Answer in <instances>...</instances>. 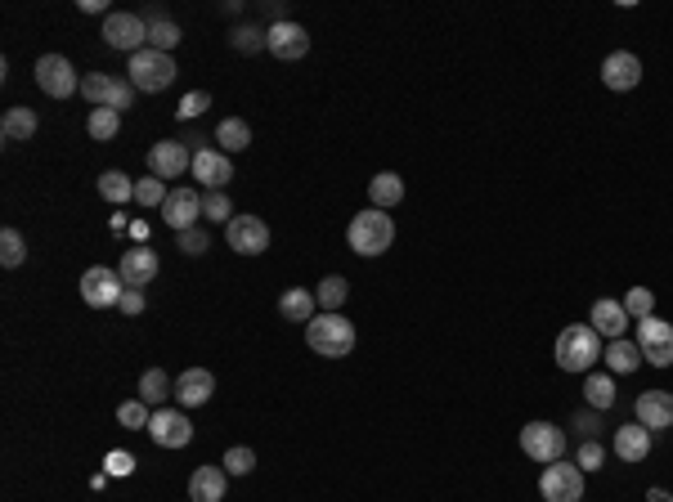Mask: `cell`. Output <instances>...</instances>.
I'll return each mask as SVG.
<instances>
[{"label": "cell", "mask_w": 673, "mask_h": 502, "mask_svg": "<svg viewBox=\"0 0 673 502\" xmlns=\"http://www.w3.org/2000/svg\"><path fill=\"white\" fill-rule=\"evenodd\" d=\"M265 50H270L274 59H306L310 32L301 23H292V18H283V23H274L270 32H265Z\"/></svg>", "instance_id": "14"}, {"label": "cell", "mask_w": 673, "mask_h": 502, "mask_svg": "<svg viewBox=\"0 0 673 502\" xmlns=\"http://www.w3.org/2000/svg\"><path fill=\"white\" fill-rule=\"evenodd\" d=\"M23 260H27L23 234H18V229H5V234H0V265H5V269H18Z\"/></svg>", "instance_id": "37"}, {"label": "cell", "mask_w": 673, "mask_h": 502, "mask_svg": "<svg viewBox=\"0 0 673 502\" xmlns=\"http://www.w3.org/2000/svg\"><path fill=\"white\" fill-rule=\"evenodd\" d=\"M131 86L135 90H144V95H158V90H167L175 77H180V68H175V59L171 54H162V50H140V54H131Z\"/></svg>", "instance_id": "4"}, {"label": "cell", "mask_w": 673, "mask_h": 502, "mask_svg": "<svg viewBox=\"0 0 673 502\" xmlns=\"http://www.w3.org/2000/svg\"><path fill=\"white\" fill-rule=\"evenodd\" d=\"M229 45H234L238 54H256V50H265V32H261V27H234Z\"/></svg>", "instance_id": "43"}, {"label": "cell", "mask_w": 673, "mask_h": 502, "mask_svg": "<svg viewBox=\"0 0 673 502\" xmlns=\"http://www.w3.org/2000/svg\"><path fill=\"white\" fill-rule=\"evenodd\" d=\"M229 471L225 467H198L189 476V502H225Z\"/></svg>", "instance_id": "23"}, {"label": "cell", "mask_w": 673, "mask_h": 502, "mask_svg": "<svg viewBox=\"0 0 673 502\" xmlns=\"http://www.w3.org/2000/svg\"><path fill=\"white\" fill-rule=\"evenodd\" d=\"M557 368L561 373H593V364L602 359V337H597L588 323H570L557 337Z\"/></svg>", "instance_id": "1"}, {"label": "cell", "mask_w": 673, "mask_h": 502, "mask_svg": "<svg viewBox=\"0 0 673 502\" xmlns=\"http://www.w3.org/2000/svg\"><path fill=\"white\" fill-rule=\"evenodd\" d=\"M306 346L319 359H346L355 350V323L341 319V314H315L306 323Z\"/></svg>", "instance_id": "3"}, {"label": "cell", "mask_w": 673, "mask_h": 502, "mask_svg": "<svg viewBox=\"0 0 673 502\" xmlns=\"http://www.w3.org/2000/svg\"><path fill=\"white\" fill-rule=\"evenodd\" d=\"M113 81L117 77H108V72H86V77H81V95H86V104L104 108L108 95H113Z\"/></svg>", "instance_id": "33"}, {"label": "cell", "mask_w": 673, "mask_h": 502, "mask_svg": "<svg viewBox=\"0 0 673 502\" xmlns=\"http://www.w3.org/2000/svg\"><path fill=\"white\" fill-rule=\"evenodd\" d=\"M140 399L149 408H167V399H175V381L162 373V368H149V373L140 377Z\"/></svg>", "instance_id": "28"}, {"label": "cell", "mask_w": 673, "mask_h": 502, "mask_svg": "<svg viewBox=\"0 0 673 502\" xmlns=\"http://www.w3.org/2000/svg\"><path fill=\"white\" fill-rule=\"evenodd\" d=\"M216 144H220V153H243V148L252 144V126H247L243 117H225V122L216 126Z\"/></svg>", "instance_id": "29"}, {"label": "cell", "mask_w": 673, "mask_h": 502, "mask_svg": "<svg viewBox=\"0 0 673 502\" xmlns=\"http://www.w3.org/2000/svg\"><path fill=\"white\" fill-rule=\"evenodd\" d=\"M184 171H193L189 144H180V139H162V144L149 148V175H158L162 184H167V180H180Z\"/></svg>", "instance_id": "13"}, {"label": "cell", "mask_w": 673, "mask_h": 502, "mask_svg": "<svg viewBox=\"0 0 673 502\" xmlns=\"http://www.w3.org/2000/svg\"><path fill=\"white\" fill-rule=\"evenodd\" d=\"M175 247L184 251V256H202V251H211V234L207 229H184V234H175Z\"/></svg>", "instance_id": "42"}, {"label": "cell", "mask_w": 673, "mask_h": 502, "mask_svg": "<svg viewBox=\"0 0 673 502\" xmlns=\"http://www.w3.org/2000/svg\"><path fill=\"white\" fill-rule=\"evenodd\" d=\"M211 395H216V377H211L207 368H184V373L175 377V404L180 408H202Z\"/></svg>", "instance_id": "20"}, {"label": "cell", "mask_w": 673, "mask_h": 502, "mask_svg": "<svg viewBox=\"0 0 673 502\" xmlns=\"http://www.w3.org/2000/svg\"><path fill=\"white\" fill-rule=\"evenodd\" d=\"M220 467H225L229 476H247V471H256V453L247 449V444H238V449L225 453V462H220Z\"/></svg>", "instance_id": "44"}, {"label": "cell", "mask_w": 673, "mask_h": 502, "mask_svg": "<svg viewBox=\"0 0 673 502\" xmlns=\"http://www.w3.org/2000/svg\"><path fill=\"white\" fill-rule=\"evenodd\" d=\"M207 108H211V95H207V90H189V95L180 99V117H184V122H193V117H202V113H207Z\"/></svg>", "instance_id": "45"}, {"label": "cell", "mask_w": 673, "mask_h": 502, "mask_svg": "<svg viewBox=\"0 0 673 502\" xmlns=\"http://www.w3.org/2000/svg\"><path fill=\"white\" fill-rule=\"evenodd\" d=\"M647 502H673V498L665 494V489H647Z\"/></svg>", "instance_id": "50"}, {"label": "cell", "mask_w": 673, "mask_h": 502, "mask_svg": "<svg viewBox=\"0 0 673 502\" xmlns=\"http://www.w3.org/2000/svg\"><path fill=\"white\" fill-rule=\"evenodd\" d=\"M162 220H167V229H175V234L193 229L202 220V193L198 189H171L167 202H162Z\"/></svg>", "instance_id": "15"}, {"label": "cell", "mask_w": 673, "mask_h": 502, "mask_svg": "<svg viewBox=\"0 0 673 502\" xmlns=\"http://www.w3.org/2000/svg\"><path fill=\"white\" fill-rule=\"evenodd\" d=\"M193 180L207 184V193L225 189V184L234 180V162H229V153H220V148H198V153H193Z\"/></svg>", "instance_id": "17"}, {"label": "cell", "mask_w": 673, "mask_h": 502, "mask_svg": "<svg viewBox=\"0 0 673 502\" xmlns=\"http://www.w3.org/2000/svg\"><path fill=\"white\" fill-rule=\"evenodd\" d=\"M117 310H122V314H144V292H140V287H126V296L117 301Z\"/></svg>", "instance_id": "47"}, {"label": "cell", "mask_w": 673, "mask_h": 502, "mask_svg": "<svg viewBox=\"0 0 673 502\" xmlns=\"http://www.w3.org/2000/svg\"><path fill=\"white\" fill-rule=\"evenodd\" d=\"M315 292H306V287H288V292L279 296V314L288 323H310L315 319Z\"/></svg>", "instance_id": "27"}, {"label": "cell", "mask_w": 673, "mask_h": 502, "mask_svg": "<svg viewBox=\"0 0 673 502\" xmlns=\"http://www.w3.org/2000/svg\"><path fill=\"white\" fill-rule=\"evenodd\" d=\"M135 104V86H131V77H117L113 81V95H108V104L104 108H113V113H126V108H131Z\"/></svg>", "instance_id": "46"}, {"label": "cell", "mask_w": 673, "mask_h": 502, "mask_svg": "<svg viewBox=\"0 0 673 502\" xmlns=\"http://www.w3.org/2000/svg\"><path fill=\"white\" fill-rule=\"evenodd\" d=\"M539 494L543 502H584V471L575 467V458L548 462L539 476Z\"/></svg>", "instance_id": "5"}, {"label": "cell", "mask_w": 673, "mask_h": 502, "mask_svg": "<svg viewBox=\"0 0 673 502\" xmlns=\"http://www.w3.org/2000/svg\"><path fill=\"white\" fill-rule=\"evenodd\" d=\"M602 364H606V373H611V377H620V373H638V364H642V350H638V341H629V337H620V341H606V350H602Z\"/></svg>", "instance_id": "24"}, {"label": "cell", "mask_w": 673, "mask_h": 502, "mask_svg": "<svg viewBox=\"0 0 673 502\" xmlns=\"http://www.w3.org/2000/svg\"><path fill=\"white\" fill-rule=\"evenodd\" d=\"M122 296H126V283H122V274H117V269L95 265V269H86V274H81V301H86L90 310H113Z\"/></svg>", "instance_id": "8"}, {"label": "cell", "mask_w": 673, "mask_h": 502, "mask_svg": "<svg viewBox=\"0 0 673 502\" xmlns=\"http://www.w3.org/2000/svg\"><path fill=\"white\" fill-rule=\"evenodd\" d=\"M225 243L238 251V256H261L270 247V225L261 216H234L225 225Z\"/></svg>", "instance_id": "12"}, {"label": "cell", "mask_w": 673, "mask_h": 502, "mask_svg": "<svg viewBox=\"0 0 673 502\" xmlns=\"http://www.w3.org/2000/svg\"><path fill=\"white\" fill-rule=\"evenodd\" d=\"M346 243L355 256H386L395 243V220L386 216V211H377V207H368V211H359L355 220H350V229H346Z\"/></svg>", "instance_id": "2"}, {"label": "cell", "mask_w": 673, "mask_h": 502, "mask_svg": "<svg viewBox=\"0 0 673 502\" xmlns=\"http://www.w3.org/2000/svg\"><path fill=\"white\" fill-rule=\"evenodd\" d=\"M104 41L113 45V50H126V54L149 50V18L126 14V9H113V14L104 18Z\"/></svg>", "instance_id": "7"}, {"label": "cell", "mask_w": 673, "mask_h": 502, "mask_svg": "<svg viewBox=\"0 0 673 502\" xmlns=\"http://www.w3.org/2000/svg\"><path fill=\"white\" fill-rule=\"evenodd\" d=\"M108 471H113V476H131L135 458H131V453H113V458H108Z\"/></svg>", "instance_id": "48"}, {"label": "cell", "mask_w": 673, "mask_h": 502, "mask_svg": "<svg viewBox=\"0 0 673 502\" xmlns=\"http://www.w3.org/2000/svg\"><path fill=\"white\" fill-rule=\"evenodd\" d=\"M99 198L113 202V207H122V202L135 198V180H131V175H122V171H104V175H99Z\"/></svg>", "instance_id": "31"}, {"label": "cell", "mask_w": 673, "mask_h": 502, "mask_svg": "<svg viewBox=\"0 0 673 502\" xmlns=\"http://www.w3.org/2000/svg\"><path fill=\"white\" fill-rule=\"evenodd\" d=\"M346 296H350V283H346L341 274H328L324 283L315 287V301H319V310H324V314H341Z\"/></svg>", "instance_id": "30"}, {"label": "cell", "mask_w": 673, "mask_h": 502, "mask_svg": "<svg viewBox=\"0 0 673 502\" xmlns=\"http://www.w3.org/2000/svg\"><path fill=\"white\" fill-rule=\"evenodd\" d=\"M638 81H642V59L633 50H615V54H606L602 59V86L606 90H638Z\"/></svg>", "instance_id": "16"}, {"label": "cell", "mask_w": 673, "mask_h": 502, "mask_svg": "<svg viewBox=\"0 0 673 502\" xmlns=\"http://www.w3.org/2000/svg\"><path fill=\"white\" fill-rule=\"evenodd\" d=\"M108 0H81V14H104Z\"/></svg>", "instance_id": "49"}, {"label": "cell", "mask_w": 673, "mask_h": 502, "mask_svg": "<svg viewBox=\"0 0 673 502\" xmlns=\"http://www.w3.org/2000/svg\"><path fill=\"white\" fill-rule=\"evenodd\" d=\"M575 467L584 471V476H588V471H602L606 467V444L602 440H584L575 449Z\"/></svg>", "instance_id": "39"}, {"label": "cell", "mask_w": 673, "mask_h": 502, "mask_svg": "<svg viewBox=\"0 0 673 502\" xmlns=\"http://www.w3.org/2000/svg\"><path fill=\"white\" fill-rule=\"evenodd\" d=\"M624 310H629V319H651V314H656V292H651V287H629Z\"/></svg>", "instance_id": "38"}, {"label": "cell", "mask_w": 673, "mask_h": 502, "mask_svg": "<svg viewBox=\"0 0 673 502\" xmlns=\"http://www.w3.org/2000/svg\"><path fill=\"white\" fill-rule=\"evenodd\" d=\"M36 113L32 108H5V117H0V135H5V144H27V139L36 135Z\"/></svg>", "instance_id": "26"}, {"label": "cell", "mask_w": 673, "mask_h": 502, "mask_svg": "<svg viewBox=\"0 0 673 502\" xmlns=\"http://www.w3.org/2000/svg\"><path fill=\"white\" fill-rule=\"evenodd\" d=\"M202 220H216V225H229V220H234V202L225 198V189L202 198Z\"/></svg>", "instance_id": "40"}, {"label": "cell", "mask_w": 673, "mask_h": 502, "mask_svg": "<svg viewBox=\"0 0 673 502\" xmlns=\"http://www.w3.org/2000/svg\"><path fill=\"white\" fill-rule=\"evenodd\" d=\"M167 193H171V189L158 180V175H149V180H135V202H140V207H158V211H162Z\"/></svg>", "instance_id": "41"}, {"label": "cell", "mask_w": 673, "mask_h": 502, "mask_svg": "<svg viewBox=\"0 0 673 502\" xmlns=\"http://www.w3.org/2000/svg\"><path fill=\"white\" fill-rule=\"evenodd\" d=\"M633 417H638L647 431H665V426H673V395L669 390H647V395H638V404H633Z\"/></svg>", "instance_id": "21"}, {"label": "cell", "mask_w": 673, "mask_h": 502, "mask_svg": "<svg viewBox=\"0 0 673 502\" xmlns=\"http://www.w3.org/2000/svg\"><path fill=\"white\" fill-rule=\"evenodd\" d=\"M611 453L620 462H633V467H638V462H647V453H651V431L642 422L620 426V431H615V440H611Z\"/></svg>", "instance_id": "22"}, {"label": "cell", "mask_w": 673, "mask_h": 502, "mask_svg": "<svg viewBox=\"0 0 673 502\" xmlns=\"http://www.w3.org/2000/svg\"><path fill=\"white\" fill-rule=\"evenodd\" d=\"M638 350L647 364L673 368V323L656 319V314H651V319H638Z\"/></svg>", "instance_id": "10"}, {"label": "cell", "mask_w": 673, "mask_h": 502, "mask_svg": "<svg viewBox=\"0 0 673 502\" xmlns=\"http://www.w3.org/2000/svg\"><path fill=\"white\" fill-rule=\"evenodd\" d=\"M158 269H162L158 251H149V247H131V251H122V265H117V274H122V283H126V287H149L153 278H158Z\"/></svg>", "instance_id": "19"}, {"label": "cell", "mask_w": 673, "mask_h": 502, "mask_svg": "<svg viewBox=\"0 0 673 502\" xmlns=\"http://www.w3.org/2000/svg\"><path fill=\"white\" fill-rule=\"evenodd\" d=\"M584 399H588L593 408H611V404H615V377H611V373H588Z\"/></svg>", "instance_id": "32"}, {"label": "cell", "mask_w": 673, "mask_h": 502, "mask_svg": "<svg viewBox=\"0 0 673 502\" xmlns=\"http://www.w3.org/2000/svg\"><path fill=\"white\" fill-rule=\"evenodd\" d=\"M86 130H90L95 139H113L117 130H122V113H113V108H90Z\"/></svg>", "instance_id": "34"}, {"label": "cell", "mask_w": 673, "mask_h": 502, "mask_svg": "<svg viewBox=\"0 0 673 502\" xmlns=\"http://www.w3.org/2000/svg\"><path fill=\"white\" fill-rule=\"evenodd\" d=\"M629 323L633 319H629V310H624V301H611V296L593 301V310H588V328H593L597 337H606V341H620Z\"/></svg>", "instance_id": "18"}, {"label": "cell", "mask_w": 673, "mask_h": 502, "mask_svg": "<svg viewBox=\"0 0 673 502\" xmlns=\"http://www.w3.org/2000/svg\"><path fill=\"white\" fill-rule=\"evenodd\" d=\"M368 198H373L377 211H391L404 202V180L395 171H377L373 180H368Z\"/></svg>", "instance_id": "25"}, {"label": "cell", "mask_w": 673, "mask_h": 502, "mask_svg": "<svg viewBox=\"0 0 673 502\" xmlns=\"http://www.w3.org/2000/svg\"><path fill=\"white\" fill-rule=\"evenodd\" d=\"M175 45H180V27L167 23V18H153V23H149V50L171 54Z\"/></svg>", "instance_id": "36"}, {"label": "cell", "mask_w": 673, "mask_h": 502, "mask_svg": "<svg viewBox=\"0 0 673 502\" xmlns=\"http://www.w3.org/2000/svg\"><path fill=\"white\" fill-rule=\"evenodd\" d=\"M149 435L158 449H184L193 440V422L184 417V408H153Z\"/></svg>", "instance_id": "11"}, {"label": "cell", "mask_w": 673, "mask_h": 502, "mask_svg": "<svg viewBox=\"0 0 673 502\" xmlns=\"http://www.w3.org/2000/svg\"><path fill=\"white\" fill-rule=\"evenodd\" d=\"M36 86L45 90L50 99H72L81 90V77H77V68H72L63 54H45V59H36Z\"/></svg>", "instance_id": "9"}, {"label": "cell", "mask_w": 673, "mask_h": 502, "mask_svg": "<svg viewBox=\"0 0 673 502\" xmlns=\"http://www.w3.org/2000/svg\"><path fill=\"white\" fill-rule=\"evenodd\" d=\"M117 422H122L126 431H149L153 413H149V404H144V399H126V404L117 408Z\"/></svg>", "instance_id": "35"}, {"label": "cell", "mask_w": 673, "mask_h": 502, "mask_svg": "<svg viewBox=\"0 0 673 502\" xmlns=\"http://www.w3.org/2000/svg\"><path fill=\"white\" fill-rule=\"evenodd\" d=\"M521 453L543 462V467H548V462H561L566 458V431L552 422H525L521 426Z\"/></svg>", "instance_id": "6"}]
</instances>
